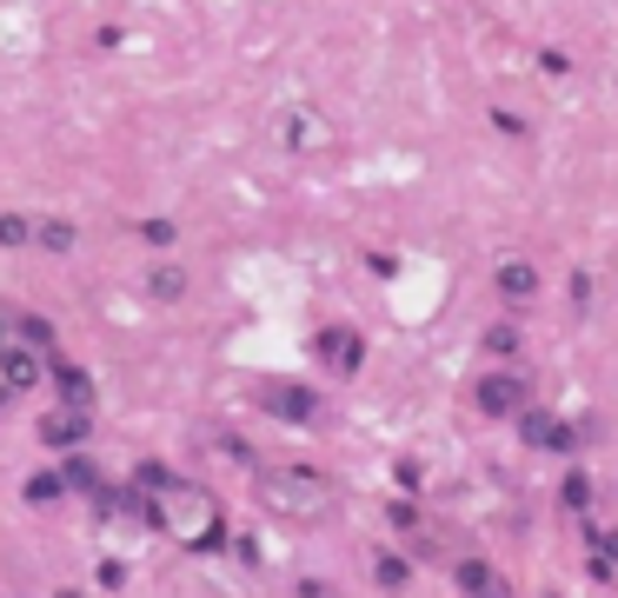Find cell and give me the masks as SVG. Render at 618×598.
<instances>
[{
    "label": "cell",
    "mask_w": 618,
    "mask_h": 598,
    "mask_svg": "<svg viewBox=\"0 0 618 598\" xmlns=\"http://www.w3.org/2000/svg\"><path fill=\"white\" fill-rule=\"evenodd\" d=\"M153 526L160 533H173L186 553H213L220 546V506L200 493V486H186V479H166L160 493H153Z\"/></svg>",
    "instance_id": "6da1fadb"
},
{
    "label": "cell",
    "mask_w": 618,
    "mask_h": 598,
    "mask_svg": "<svg viewBox=\"0 0 618 598\" xmlns=\"http://www.w3.org/2000/svg\"><path fill=\"white\" fill-rule=\"evenodd\" d=\"M266 506L293 513V519H320L326 513V479L320 473H266Z\"/></svg>",
    "instance_id": "7a4b0ae2"
},
{
    "label": "cell",
    "mask_w": 618,
    "mask_h": 598,
    "mask_svg": "<svg viewBox=\"0 0 618 598\" xmlns=\"http://www.w3.org/2000/svg\"><path fill=\"white\" fill-rule=\"evenodd\" d=\"M313 353H320L340 379H353V373H359V359H366V339H359L353 326H326V333L313 339Z\"/></svg>",
    "instance_id": "3957f363"
},
{
    "label": "cell",
    "mask_w": 618,
    "mask_h": 598,
    "mask_svg": "<svg viewBox=\"0 0 618 598\" xmlns=\"http://www.w3.org/2000/svg\"><path fill=\"white\" fill-rule=\"evenodd\" d=\"M87 433H93V413H87V406H53V413H40V446L73 453Z\"/></svg>",
    "instance_id": "277c9868"
},
{
    "label": "cell",
    "mask_w": 618,
    "mask_h": 598,
    "mask_svg": "<svg viewBox=\"0 0 618 598\" xmlns=\"http://www.w3.org/2000/svg\"><path fill=\"white\" fill-rule=\"evenodd\" d=\"M479 413H493V419L526 413V379H519V373H486V379H479Z\"/></svg>",
    "instance_id": "5b68a950"
},
{
    "label": "cell",
    "mask_w": 618,
    "mask_h": 598,
    "mask_svg": "<svg viewBox=\"0 0 618 598\" xmlns=\"http://www.w3.org/2000/svg\"><path fill=\"white\" fill-rule=\"evenodd\" d=\"M519 433H526V446H539V453H579V433L566 426V419H553V413H519Z\"/></svg>",
    "instance_id": "8992f818"
},
{
    "label": "cell",
    "mask_w": 618,
    "mask_h": 598,
    "mask_svg": "<svg viewBox=\"0 0 618 598\" xmlns=\"http://www.w3.org/2000/svg\"><path fill=\"white\" fill-rule=\"evenodd\" d=\"M40 346H27V339H13V346H0V379L13 386V393H27V386H40Z\"/></svg>",
    "instance_id": "52a82bcc"
},
{
    "label": "cell",
    "mask_w": 618,
    "mask_h": 598,
    "mask_svg": "<svg viewBox=\"0 0 618 598\" xmlns=\"http://www.w3.org/2000/svg\"><path fill=\"white\" fill-rule=\"evenodd\" d=\"M260 406H266V413H273V419H286V426H306V419H313V413H320V399H313V393H306V386H273V393H266V399H260Z\"/></svg>",
    "instance_id": "ba28073f"
},
{
    "label": "cell",
    "mask_w": 618,
    "mask_h": 598,
    "mask_svg": "<svg viewBox=\"0 0 618 598\" xmlns=\"http://www.w3.org/2000/svg\"><path fill=\"white\" fill-rule=\"evenodd\" d=\"M493 286H499V293H506V300H513V306H526V300H533V293H539V273H533V266H526V260H506V266H499V273H493Z\"/></svg>",
    "instance_id": "9c48e42d"
},
{
    "label": "cell",
    "mask_w": 618,
    "mask_h": 598,
    "mask_svg": "<svg viewBox=\"0 0 618 598\" xmlns=\"http://www.w3.org/2000/svg\"><path fill=\"white\" fill-rule=\"evenodd\" d=\"M53 386H60V406H87V413H93V379H87L80 366L53 359Z\"/></svg>",
    "instance_id": "30bf717a"
},
{
    "label": "cell",
    "mask_w": 618,
    "mask_h": 598,
    "mask_svg": "<svg viewBox=\"0 0 618 598\" xmlns=\"http://www.w3.org/2000/svg\"><path fill=\"white\" fill-rule=\"evenodd\" d=\"M459 586H466V598H506V579H499L493 566H479V559L459 566Z\"/></svg>",
    "instance_id": "8fae6325"
},
{
    "label": "cell",
    "mask_w": 618,
    "mask_h": 598,
    "mask_svg": "<svg viewBox=\"0 0 618 598\" xmlns=\"http://www.w3.org/2000/svg\"><path fill=\"white\" fill-rule=\"evenodd\" d=\"M592 579H618V533H592Z\"/></svg>",
    "instance_id": "7c38bea8"
},
{
    "label": "cell",
    "mask_w": 618,
    "mask_h": 598,
    "mask_svg": "<svg viewBox=\"0 0 618 598\" xmlns=\"http://www.w3.org/2000/svg\"><path fill=\"white\" fill-rule=\"evenodd\" d=\"M33 240H40L47 253H73V226H67V220H33Z\"/></svg>",
    "instance_id": "4fadbf2b"
},
{
    "label": "cell",
    "mask_w": 618,
    "mask_h": 598,
    "mask_svg": "<svg viewBox=\"0 0 618 598\" xmlns=\"http://www.w3.org/2000/svg\"><path fill=\"white\" fill-rule=\"evenodd\" d=\"M146 293H153V300H180V293H186V273H180V266H160V273H146Z\"/></svg>",
    "instance_id": "5bb4252c"
},
{
    "label": "cell",
    "mask_w": 618,
    "mask_h": 598,
    "mask_svg": "<svg viewBox=\"0 0 618 598\" xmlns=\"http://www.w3.org/2000/svg\"><path fill=\"white\" fill-rule=\"evenodd\" d=\"M60 493H67V473H33V479H27V499H33V506H53Z\"/></svg>",
    "instance_id": "9a60e30c"
},
{
    "label": "cell",
    "mask_w": 618,
    "mask_h": 598,
    "mask_svg": "<svg viewBox=\"0 0 618 598\" xmlns=\"http://www.w3.org/2000/svg\"><path fill=\"white\" fill-rule=\"evenodd\" d=\"M33 240V220H20V213H0V246H27Z\"/></svg>",
    "instance_id": "2e32d148"
},
{
    "label": "cell",
    "mask_w": 618,
    "mask_h": 598,
    "mask_svg": "<svg viewBox=\"0 0 618 598\" xmlns=\"http://www.w3.org/2000/svg\"><path fill=\"white\" fill-rule=\"evenodd\" d=\"M140 240H146V246H173V240H180V226H173V220H146V226H140Z\"/></svg>",
    "instance_id": "e0dca14e"
},
{
    "label": "cell",
    "mask_w": 618,
    "mask_h": 598,
    "mask_svg": "<svg viewBox=\"0 0 618 598\" xmlns=\"http://www.w3.org/2000/svg\"><path fill=\"white\" fill-rule=\"evenodd\" d=\"M586 499H592V479H586V473H573V479H566V506H573V513H579V506H586Z\"/></svg>",
    "instance_id": "ac0fdd59"
},
{
    "label": "cell",
    "mask_w": 618,
    "mask_h": 598,
    "mask_svg": "<svg viewBox=\"0 0 618 598\" xmlns=\"http://www.w3.org/2000/svg\"><path fill=\"white\" fill-rule=\"evenodd\" d=\"M379 586H406V559H393V553H379Z\"/></svg>",
    "instance_id": "d6986e66"
},
{
    "label": "cell",
    "mask_w": 618,
    "mask_h": 598,
    "mask_svg": "<svg viewBox=\"0 0 618 598\" xmlns=\"http://www.w3.org/2000/svg\"><path fill=\"white\" fill-rule=\"evenodd\" d=\"M486 346H493V353H513V346H519V333H513V326H493V333H486Z\"/></svg>",
    "instance_id": "ffe728a7"
},
{
    "label": "cell",
    "mask_w": 618,
    "mask_h": 598,
    "mask_svg": "<svg viewBox=\"0 0 618 598\" xmlns=\"http://www.w3.org/2000/svg\"><path fill=\"white\" fill-rule=\"evenodd\" d=\"M7 393H13V386H7V379H0V399H7Z\"/></svg>",
    "instance_id": "44dd1931"
}]
</instances>
